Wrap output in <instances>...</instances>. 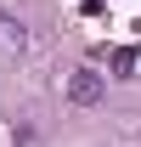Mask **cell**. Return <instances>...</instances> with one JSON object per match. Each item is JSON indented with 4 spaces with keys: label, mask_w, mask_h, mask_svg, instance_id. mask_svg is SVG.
Listing matches in <instances>:
<instances>
[{
    "label": "cell",
    "mask_w": 141,
    "mask_h": 147,
    "mask_svg": "<svg viewBox=\"0 0 141 147\" xmlns=\"http://www.w3.org/2000/svg\"><path fill=\"white\" fill-rule=\"evenodd\" d=\"M102 96H107V79H102L96 68H79V74L68 79V102H73V108H96Z\"/></svg>",
    "instance_id": "6da1fadb"
},
{
    "label": "cell",
    "mask_w": 141,
    "mask_h": 147,
    "mask_svg": "<svg viewBox=\"0 0 141 147\" xmlns=\"http://www.w3.org/2000/svg\"><path fill=\"white\" fill-rule=\"evenodd\" d=\"M23 45H28V28L0 11V57H23Z\"/></svg>",
    "instance_id": "7a4b0ae2"
},
{
    "label": "cell",
    "mask_w": 141,
    "mask_h": 147,
    "mask_svg": "<svg viewBox=\"0 0 141 147\" xmlns=\"http://www.w3.org/2000/svg\"><path fill=\"white\" fill-rule=\"evenodd\" d=\"M130 68H136V51L119 45V51H113V74H130Z\"/></svg>",
    "instance_id": "3957f363"
}]
</instances>
